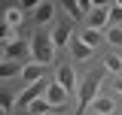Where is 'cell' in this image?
Returning a JSON list of instances; mask_svg holds the SVG:
<instances>
[{
  "label": "cell",
  "instance_id": "1",
  "mask_svg": "<svg viewBox=\"0 0 122 115\" xmlns=\"http://www.w3.org/2000/svg\"><path fill=\"white\" fill-rule=\"evenodd\" d=\"M101 85H104V70H95V73H89L86 79H79V91H76V97H79L82 115H86V109H92V103L101 97Z\"/></svg>",
  "mask_w": 122,
  "mask_h": 115
},
{
  "label": "cell",
  "instance_id": "2",
  "mask_svg": "<svg viewBox=\"0 0 122 115\" xmlns=\"http://www.w3.org/2000/svg\"><path fill=\"white\" fill-rule=\"evenodd\" d=\"M30 58L34 64L49 67L55 61V45H52V33H34L30 36Z\"/></svg>",
  "mask_w": 122,
  "mask_h": 115
},
{
  "label": "cell",
  "instance_id": "3",
  "mask_svg": "<svg viewBox=\"0 0 122 115\" xmlns=\"http://www.w3.org/2000/svg\"><path fill=\"white\" fill-rule=\"evenodd\" d=\"M49 85H52V79H43V82H37V85H25V91L15 97V106L18 109H28L34 100H40V97H46V91H49Z\"/></svg>",
  "mask_w": 122,
  "mask_h": 115
},
{
  "label": "cell",
  "instance_id": "4",
  "mask_svg": "<svg viewBox=\"0 0 122 115\" xmlns=\"http://www.w3.org/2000/svg\"><path fill=\"white\" fill-rule=\"evenodd\" d=\"M3 61H15V64H25L28 67L30 61V43H21V40H15V43L3 45Z\"/></svg>",
  "mask_w": 122,
  "mask_h": 115
},
{
  "label": "cell",
  "instance_id": "5",
  "mask_svg": "<svg viewBox=\"0 0 122 115\" xmlns=\"http://www.w3.org/2000/svg\"><path fill=\"white\" fill-rule=\"evenodd\" d=\"M89 27L92 30H101L110 27V3H95V9L89 12Z\"/></svg>",
  "mask_w": 122,
  "mask_h": 115
},
{
  "label": "cell",
  "instance_id": "6",
  "mask_svg": "<svg viewBox=\"0 0 122 115\" xmlns=\"http://www.w3.org/2000/svg\"><path fill=\"white\" fill-rule=\"evenodd\" d=\"M55 82H58L67 94H73V91H79V79H76V73L70 64H61L58 70H55Z\"/></svg>",
  "mask_w": 122,
  "mask_h": 115
},
{
  "label": "cell",
  "instance_id": "7",
  "mask_svg": "<svg viewBox=\"0 0 122 115\" xmlns=\"http://www.w3.org/2000/svg\"><path fill=\"white\" fill-rule=\"evenodd\" d=\"M73 27L70 24H58V27L52 30V45H55V52L58 49H70V43H73Z\"/></svg>",
  "mask_w": 122,
  "mask_h": 115
},
{
  "label": "cell",
  "instance_id": "8",
  "mask_svg": "<svg viewBox=\"0 0 122 115\" xmlns=\"http://www.w3.org/2000/svg\"><path fill=\"white\" fill-rule=\"evenodd\" d=\"M46 100L52 103L55 109H61V112H64V106H67V100H70V94H67V91H64V88L52 79V85H49V91H46Z\"/></svg>",
  "mask_w": 122,
  "mask_h": 115
},
{
  "label": "cell",
  "instance_id": "9",
  "mask_svg": "<svg viewBox=\"0 0 122 115\" xmlns=\"http://www.w3.org/2000/svg\"><path fill=\"white\" fill-rule=\"evenodd\" d=\"M70 55H73V61H79V64H86V61H92V55H95V49L92 45H86L82 40H79V33L73 36V43H70Z\"/></svg>",
  "mask_w": 122,
  "mask_h": 115
},
{
  "label": "cell",
  "instance_id": "10",
  "mask_svg": "<svg viewBox=\"0 0 122 115\" xmlns=\"http://www.w3.org/2000/svg\"><path fill=\"white\" fill-rule=\"evenodd\" d=\"M43 79H46V67L34 64V61L21 70V82H25V85H37V82H43Z\"/></svg>",
  "mask_w": 122,
  "mask_h": 115
},
{
  "label": "cell",
  "instance_id": "11",
  "mask_svg": "<svg viewBox=\"0 0 122 115\" xmlns=\"http://www.w3.org/2000/svg\"><path fill=\"white\" fill-rule=\"evenodd\" d=\"M34 18H37V24H46V21H52V18H55V3H49V0H40V6H37Z\"/></svg>",
  "mask_w": 122,
  "mask_h": 115
},
{
  "label": "cell",
  "instance_id": "12",
  "mask_svg": "<svg viewBox=\"0 0 122 115\" xmlns=\"http://www.w3.org/2000/svg\"><path fill=\"white\" fill-rule=\"evenodd\" d=\"M92 112H95V115H113V112H116V103H113V97H104V94H101L98 100L92 103Z\"/></svg>",
  "mask_w": 122,
  "mask_h": 115
},
{
  "label": "cell",
  "instance_id": "13",
  "mask_svg": "<svg viewBox=\"0 0 122 115\" xmlns=\"http://www.w3.org/2000/svg\"><path fill=\"white\" fill-rule=\"evenodd\" d=\"M21 70H25V64L3 61V64H0V79H3V82H6V79H12V76H18V79H21Z\"/></svg>",
  "mask_w": 122,
  "mask_h": 115
},
{
  "label": "cell",
  "instance_id": "14",
  "mask_svg": "<svg viewBox=\"0 0 122 115\" xmlns=\"http://www.w3.org/2000/svg\"><path fill=\"white\" fill-rule=\"evenodd\" d=\"M79 40H82L86 45H92V49H98L101 43H107V36H104V33H101V30H92V27L82 30V33H79Z\"/></svg>",
  "mask_w": 122,
  "mask_h": 115
},
{
  "label": "cell",
  "instance_id": "15",
  "mask_svg": "<svg viewBox=\"0 0 122 115\" xmlns=\"http://www.w3.org/2000/svg\"><path fill=\"white\" fill-rule=\"evenodd\" d=\"M104 73H113V76H122V55L110 52L104 58Z\"/></svg>",
  "mask_w": 122,
  "mask_h": 115
},
{
  "label": "cell",
  "instance_id": "16",
  "mask_svg": "<svg viewBox=\"0 0 122 115\" xmlns=\"http://www.w3.org/2000/svg\"><path fill=\"white\" fill-rule=\"evenodd\" d=\"M21 18H25V12H21V6H9L6 12H3V24H9V27H18L21 24Z\"/></svg>",
  "mask_w": 122,
  "mask_h": 115
},
{
  "label": "cell",
  "instance_id": "17",
  "mask_svg": "<svg viewBox=\"0 0 122 115\" xmlns=\"http://www.w3.org/2000/svg\"><path fill=\"white\" fill-rule=\"evenodd\" d=\"M28 112H30V115H52V112H55V106L46 100V97H40V100H34V103L28 106Z\"/></svg>",
  "mask_w": 122,
  "mask_h": 115
},
{
  "label": "cell",
  "instance_id": "18",
  "mask_svg": "<svg viewBox=\"0 0 122 115\" xmlns=\"http://www.w3.org/2000/svg\"><path fill=\"white\" fill-rule=\"evenodd\" d=\"M61 9H64V12L70 15V18H82V15H86V9H82V3H79V0H64V3H61Z\"/></svg>",
  "mask_w": 122,
  "mask_h": 115
},
{
  "label": "cell",
  "instance_id": "19",
  "mask_svg": "<svg viewBox=\"0 0 122 115\" xmlns=\"http://www.w3.org/2000/svg\"><path fill=\"white\" fill-rule=\"evenodd\" d=\"M104 36H107V43H110V45H119V49H122V24L107 27V30H104Z\"/></svg>",
  "mask_w": 122,
  "mask_h": 115
},
{
  "label": "cell",
  "instance_id": "20",
  "mask_svg": "<svg viewBox=\"0 0 122 115\" xmlns=\"http://www.w3.org/2000/svg\"><path fill=\"white\" fill-rule=\"evenodd\" d=\"M0 103H3V106H0V109H3V115H9V109H12V100H9V94H6V91H3Z\"/></svg>",
  "mask_w": 122,
  "mask_h": 115
},
{
  "label": "cell",
  "instance_id": "21",
  "mask_svg": "<svg viewBox=\"0 0 122 115\" xmlns=\"http://www.w3.org/2000/svg\"><path fill=\"white\" fill-rule=\"evenodd\" d=\"M113 88H116V91H119V94H122V76H119V79H116V82H113Z\"/></svg>",
  "mask_w": 122,
  "mask_h": 115
}]
</instances>
